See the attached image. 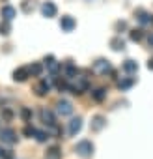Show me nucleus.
I'll return each mask as SVG.
<instances>
[{
  "instance_id": "obj_1",
  "label": "nucleus",
  "mask_w": 153,
  "mask_h": 159,
  "mask_svg": "<svg viewBox=\"0 0 153 159\" xmlns=\"http://www.w3.org/2000/svg\"><path fill=\"white\" fill-rule=\"evenodd\" d=\"M94 142L92 140H81V142H76V146H75V152L79 153L81 157H84V159H88V157H92V153H94Z\"/></svg>"
},
{
  "instance_id": "obj_2",
  "label": "nucleus",
  "mask_w": 153,
  "mask_h": 159,
  "mask_svg": "<svg viewBox=\"0 0 153 159\" xmlns=\"http://www.w3.org/2000/svg\"><path fill=\"white\" fill-rule=\"evenodd\" d=\"M73 112V105H71V101H67V99H60L58 103H56V114L58 116H69Z\"/></svg>"
},
{
  "instance_id": "obj_3",
  "label": "nucleus",
  "mask_w": 153,
  "mask_h": 159,
  "mask_svg": "<svg viewBox=\"0 0 153 159\" xmlns=\"http://www.w3.org/2000/svg\"><path fill=\"white\" fill-rule=\"evenodd\" d=\"M0 140H2L4 144H15L17 142V133L11 127H6V129L0 131Z\"/></svg>"
},
{
  "instance_id": "obj_4",
  "label": "nucleus",
  "mask_w": 153,
  "mask_h": 159,
  "mask_svg": "<svg viewBox=\"0 0 153 159\" xmlns=\"http://www.w3.org/2000/svg\"><path fill=\"white\" fill-rule=\"evenodd\" d=\"M94 69H95L97 73L107 75V73H110V71H112V66H110V62H108V60L99 58V60H95V62H94Z\"/></svg>"
},
{
  "instance_id": "obj_5",
  "label": "nucleus",
  "mask_w": 153,
  "mask_h": 159,
  "mask_svg": "<svg viewBox=\"0 0 153 159\" xmlns=\"http://www.w3.org/2000/svg\"><path fill=\"white\" fill-rule=\"evenodd\" d=\"M41 13H43V17L50 19V17H56L58 8L54 6V2H43V6H41Z\"/></svg>"
},
{
  "instance_id": "obj_6",
  "label": "nucleus",
  "mask_w": 153,
  "mask_h": 159,
  "mask_svg": "<svg viewBox=\"0 0 153 159\" xmlns=\"http://www.w3.org/2000/svg\"><path fill=\"white\" fill-rule=\"evenodd\" d=\"M75 26H76V23H75V19H73L71 15H63V17L60 19V28H62L63 32H73Z\"/></svg>"
},
{
  "instance_id": "obj_7",
  "label": "nucleus",
  "mask_w": 153,
  "mask_h": 159,
  "mask_svg": "<svg viewBox=\"0 0 153 159\" xmlns=\"http://www.w3.org/2000/svg\"><path fill=\"white\" fill-rule=\"evenodd\" d=\"M81 129H82V118H73L71 122H69V127H67V131H69V135L71 137H75L76 133H81Z\"/></svg>"
},
{
  "instance_id": "obj_8",
  "label": "nucleus",
  "mask_w": 153,
  "mask_h": 159,
  "mask_svg": "<svg viewBox=\"0 0 153 159\" xmlns=\"http://www.w3.org/2000/svg\"><path fill=\"white\" fill-rule=\"evenodd\" d=\"M39 114H41V120H43V124H45V125H49V127H50V125H54V124H56V116H54V112H52V111H49V109H41V112H39Z\"/></svg>"
},
{
  "instance_id": "obj_9",
  "label": "nucleus",
  "mask_w": 153,
  "mask_h": 159,
  "mask_svg": "<svg viewBox=\"0 0 153 159\" xmlns=\"http://www.w3.org/2000/svg\"><path fill=\"white\" fill-rule=\"evenodd\" d=\"M45 67H47L52 75H56V73L60 71V62H58L54 56H47V58H45Z\"/></svg>"
},
{
  "instance_id": "obj_10",
  "label": "nucleus",
  "mask_w": 153,
  "mask_h": 159,
  "mask_svg": "<svg viewBox=\"0 0 153 159\" xmlns=\"http://www.w3.org/2000/svg\"><path fill=\"white\" fill-rule=\"evenodd\" d=\"M28 77H30L28 67H19V69H15V71H13V79H15L17 83H24Z\"/></svg>"
},
{
  "instance_id": "obj_11",
  "label": "nucleus",
  "mask_w": 153,
  "mask_h": 159,
  "mask_svg": "<svg viewBox=\"0 0 153 159\" xmlns=\"http://www.w3.org/2000/svg\"><path fill=\"white\" fill-rule=\"evenodd\" d=\"M0 15H2L4 21H11L17 15V11H15L13 6H2V8H0Z\"/></svg>"
},
{
  "instance_id": "obj_12",
  "label": "nucleus",
  "mask_w": 153,
  "mask_h": 159,
  "mask_svg": "<svg viewBox=\"0 0 153 159\" xmlns=\"http://www.w3.org/2000/svg\"><path fill=\"white\" fill-rule=\"evenodd\" d=\"M34 90H36V94H37V96H47V94H49V90H50V81H47V79H45V81L37 83Z\"/></svg>"
},
{
  "instance_id": "obj_13",
  "label": "nucleus",
  "mask_w": 153,
  "mask_h": 159,
  "mask_svg": "<svg viewBox=\"0 0 153 159\" xmlns=\"http://www.w3.org/2000/svg\"><path fill=\"white\" fill-rule=\"evenodd\" d=\"M105 125H107V120H105V116L97 114V116H94V118H92V131H101Z\"/></svg>"
},
{
  "instance_id": "obj_14",
  "label": "nucleus",
  "mask_w": 153,
  "mask_h": 159,
  "mask_svg": "<svg viewBox=\"0 0 153 159\" xmlns=\"http://www.w3.org/2000/svg\"><path fill=\"white\" fill-rule=\"evenodd\" d=\"M136 19L142 23V25H149V23H153V15L151 13H147V11H144V10H136Z\"/></svg>"
},
{
  "instance_id": "obj_15",
  "label": "nucleus",
  "mask_w": 153,
  "mask_h": 159,
  "mask_svg": "<svg viewBox=\"0 0 153 159\" xmlns=\"http://www.w3.org/2000/svg\"><path fill=\"white\" fill-rule=\"evenodd\" d=\"M134 83H136L134 77H125V79H120V81H118V88L120 90H129Z\"/></svg>"
},
{
  "instance_id": "obj_16",
  "label": "nucleus",
  "mask_w": 153,
  "mask_h": 159,
  "mask_svg": "<svg viewBox=\"0 0 153 159\" xmlns=\"http://www.w3.org/2000/svg\"><path fill=\"white\" fill-rule=\"evenodd\" d=\"M123 71H127L129 75H133V73H136V71H138V64H136L134 60H131V58H129V60H125V62H123Z\"/></svg>"
},
{
  "instance_id": "obj_17",
  "label": "nucleus",
  "mask_w": 153,
  "mask_h": 159,
  "mask_svg": "<svg viewBox=\"0 0 153 159\" xmlns=\"http://www.w3.org/2000/svg\"><path fill=\"white\" fill-rule=\"evenodd\" d=\"M47 159H62V150L58 148V146H50L49 150H47V155H45Z\"/></svg>"
},
{
  "instance_id": "obj_18",
  "label": "nucleus",
  "mask_w": 153,
  "mask_h": 159,
  "mask_svg": "<svg viewBox=\"0 0 153 159\" xmlns=\"http://www.w3.org/2000/svg\"><path fill=\"white\" fill-rule=\"evenodd\" d=\"M110 47H112L114 51H123V49H125V41H123L120 36H116V38L110 39Z\"/></svg>"
},
{
  "instance_id": "obj_19",
  "label": "nucleus",
  "mask_w": 153,
  "mask_h": 159,
  "mask_svg": "<svg viewBox=\"0 0 153 159\" xmlns=\"http://www.w3.org/2000/svg\"><path fill=\"white\" fill-rule=\"evenodd\" d=\"M92 98H94L95 101H99V103H101V101H105V99H107V90H105V88H97V90H94V92H92Z\"/></svg>"
},
{
  "instance_id": "obj_20",
  "label": "nucleus",
  "mask_w": 153,
  "mask_h": 159,
  "mask_svg": "<svg viewBox=\"0 0 153 159\" xmlns=\"http://www.w3.org/2000/svg\"><path fill=\"white\" fill-rule=\"evenodd\" d=\"M28 71H30V75L39 77V75H41V71H43V66H41V64H37V62H34V64H30V66H28Z\"/></svg>"
},
{
  "instance_id": "obj_21",
  "label": "nucleus",
  "mask_w": 153,
  "mask_h": 159,
  "mask_svg": "<svg viewBox=\"0 0 153 159\" xmlns=\"http://www.w3.org/2000/svg\"><path fill=\"white\" fill-rule=\"evenodd\" d=\"M129 38H131L133 41H140V39L144 38V30H142V28H134V30H131Z\"/></svg>"
},
{
  "instance_id": "obj_22",
  "label": "nucleus",
  "mask_w": 153,
  "mask_h": 159,
  "mask_svg": "<svg viewBox=\"0 0 153 159\" xmlns=\"http://www.w3.org/2000/svg\"><path fill=\"white\" fill-rule=\"evenodd\" d=\"M76 73H79V71H76V67H75L73 64H67V66H65V77H67V79H75Z\"/></svg>"
},
{
  "instance_id": "obj_23",
  "label": "nucleus",
  "mask_w": 153,
  "mask_h": 159,
  "mask_svg": "<svg viewBox=\"0 0 153 159\" xmlns=\"http://www.w3.org/2000/svg\"><path fill=\"white\" fill-rule=\"evenodd\" d=\"M11 32V25H10V21H2L0 23V34L2 36H8Z\"/></svg>"
},
{
  "instance_id": "obj_24",
  "label": "nucleus",
  "mask_w": 153,
  "mask_h": 159,
  "mask_svg": "<svg viewBox=\"0 0 153 159\" xmlns=\"http://www.w3.org/2000/svg\"><path fill=\"white\" fill-rule=\"evenodd\" d=\"M13 116H15V114H13V111H11V109H8V107H4V109H2V120L11 122V120H13Z\"/></svg>"
},
{
  "instance_id": "obj_25",
  "label": "nucleus",
  "mask_w": 153,
  "mask_h": 159,
  "mask_svg": "<svg viewBox=\"0 0 153 159\" xmlns=\"http://www.w3.org/2000/svg\"><path fill=\"white\" fill-rule=\"evenodd\" d=\"M21 118H23L24 122H30V118H32V111H30L28 107H23V109H21Z\"/></svg>"
},
{
  "instance_id": "obj_26",
  "label": "nucleus",
  "mask_w": 153,
  "mask_h": 159,
  "mask_svg": "<svg viewBox=\"0 0 153 159\" xmlns=\"http://www.w3.org/2000/svg\"><path fill=\"white\" fill-rule=\"evenodd\" d=\"M34 10V2H30V0H24V2H23V11L24 13H30Z\"/></svg>"
},
{
  "instance_id": "obj_27",
  "label": "nucleus",
  "mask_w": 153,
  "mask_h": 159,
  "mask_svg": "<svg viewBox=\"0 0 153 159\" xmlns=\"http://www.w3.org/2000/svg\"><path fill=\"white\" fill-rule=\"evenodd\" d=\"M34 135H36V139H37L39 142H45V140L49 139V133H45V131H36Z\"/></svg>"
},
{
  "instance_id": "obj_28",
  "label": "nucleus",
  "mask_w": 153,
  "mask_h": 159,
  "mask_svg": "<svg viewBox=\"0 0 153 159\" xmlns=\"http://www.w3.org/2000/svg\"><path fill=\"white\" fill-rule=\"evenodd\" d=\"M0 157L2 159H13V152L11 150H2L0 152Z\"/></svg>"
},
{
  "instance_id": "obj_29",
  "label": "nucleus",
  "mask_w": 153,
  "mask_h": 159,
  "mask_svg": "<svg viewBox=\"0 0 153 159\" xmlns=\"http://www.w3.org/2000/svg\"><path fill=\"white\" fill-rule=\"evenodd\" d=\"M23 133H24V135H26V137H32V135H34V133H36V129H34V127H30V125H26V127H24V131H23Z\"/></svg>"
},
{
  "instance_id": "obj_30",
  "label": "nucleus",
  "mask_w": 153,
  "mask_h": 159,
  "mask_svg": "<svg viewBox=\"0 0 153 159\" xmlns=\"http://www.w3.org/2000/svg\"><path fill=\"white\" fill-rule=\"evenodd\" d=\"M125 28H127V23H125V21L116 23V30H125Z\"/></svg>"
},
{
  "instance_id": "obj_31",
  "label": "nucleus",
  "mask_w": 153,
  "mask_h": 159,
  "mask_svg": "<svg viewBox=\"0 0 153 159\" xmlns=\"http://www.w3.org/2000/svg\"><path fill=\"white\" fill-rule=\"evenodd\" d=\"M147 43H149V47H153V32L147 36Z\"/></svg>"
},
{
  "instance_id": "obj_32",
  "label": "nucleus",
  "mask_w": 153,
  "mask_h": 159,
  "mask_svg": "<svg viewBox=\"0 0 153 159\" xmlns=\"http://www.w3.org/2000/svg\"><path fill=\"white\" fill-rule=\"evenodd\" d=\"M147 67H149V69H153V58H151V60L147 62Z\"/></svg>"
},
{
  "instance_id": "obj_33",
  "label": "nucleus",
  "mask_w": 153,
  "mask_h": 159,
  "mask_svg": "<svg viewBox=\"0 0 153 159\" xmlns=\"http://www.w3.org/2000/svg\"><path fill=\"white\" fill-rule=\"evenodd\" d=\"M0 152H2V148H0Z\"/></svg>"
}]
</instances>
